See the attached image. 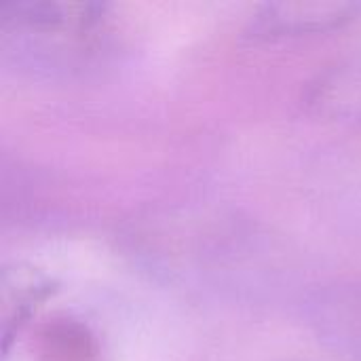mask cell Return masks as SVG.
I'll return each instance as SVG.
<instances>
[{"instance_id":"cell-1","label":"cell","mask_w":361,"mask_h":361,"mask_svg":"<svg viewBox=\"0 0 361 361\" xmlns=\"http://www.w3.org/2000/svg\"><path fill=\"white\" fill-rule=\"evenodd\" d=\"M355 8L351 4L334 2H296V4H269L267 13L260 15V23L267 32H292L324 27L326 23H338L343 17L351 15Z\"/></svg>"}]
</instances>
